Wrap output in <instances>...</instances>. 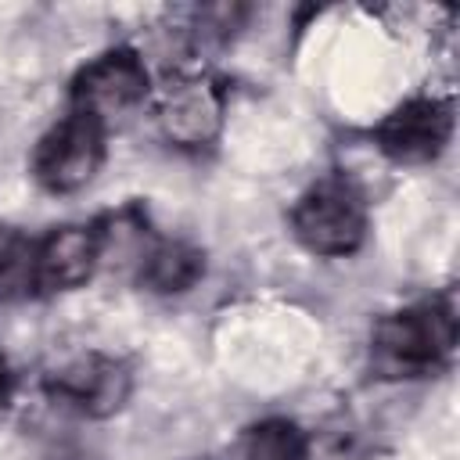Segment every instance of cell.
<instances>
[{
    "instance_id": "2",
    "label": "cell",
    "mask_w": 460,
    "mask_h": 460,
    "mask_svg": "<svg viewBox=\"0 0 460 460\" xmlns=\"http://www.w3.org/2000/svg\"><path fill=\"white\" fill-rule=\"evenodd\" d=\"M367 198L345 176L316 180L291 208V230L313 255H352L367 241Z\"/></svg>"
},
{
    "instance_id": "3",
    "label": "cell",
    "mask_w": 460,
    "mask_h": 460,
    "mask_svg": "<svg viewBox=\"0 0 460 460\" xmlns=\"http://www.w3.org/2000/svg\"><path fill=\"white\" fill-rule=\"evenodd\" d=\"M104 137H108V126H101L90 115L68 111L61 122H54L40 137V144L32 151L36 183L50 194L83 190L104 162Z\"/></svg>"
},
{
    "instance_id": "5",
    "label": "cell",
    "mask_w": 460,
    "mask_h": 460,
    "mask_svg": "<svg viewBox=\"0 0 460 460\" xmlns=\"http://www.w3.org/2000/svg\"><path fill=\"white\" fill-rule=\"evenodd\" d=\"M377 151L395 165L435 162L453 137V101L446 97H410L392 108L370 129Z\"/></svg>"
},
{
    "instance_id": "12",
    "label": "cell",
    "mask_w": 460,
    "mask_h": 460,
    "mask_svg": "<svg viewBox=\"0 0 460 460\" xmlns=\"http://www.w3.org/2000/svg\"><path fill=\"white\" fill-rule=\"evenodd\" d=\"M0 388H4V356H0Z\"/></svg>"
},
{
    "instance_id": "8",
    "label": "cell",
    "mask_w": 460,
    "mask_h": 460,
    "mask_svg": "<svg viewBox=\"0 0 460 460\" xmlns=\"http://www.w3.org/2000/svg\"><path fill=\"white\" fill-rule=\"evenodd\" d=\"M104 255V230L97 223H68L36 241L40 291H72L86 284Z\"/></svg>"
},
{
    "instance_id": "11",
    "label": "cell",
    "mask_w": 460,
    "mask_h": 460,
    "mask_svg": "<svg viewBox=\"0 0 460 460\" xmlns=\"http://www.w3.org/2000/svg\"><path fill=\"white\" fill-rule=\"evenodd\" d=\"M36 291V237L0 226V302H22Z\"/></svg>"
},
{
    "instance_id": "10",
    "label": "cell",
    "mask_w": 460,
    "mask_h": 460,
    "mask_svg": "<svg viewBox=\"0 0 460 460\" xmlns=\"http://www.w3.org/2000/svg\"><path fill=\"white\" fill-rule=\"evenodd\" d=\"M230 460H309V438L295 420L266 417L237 435Z\"/></svg>"
},
{
    "instance_id": "6",
    "label": "cell",
    "mask_w": 460,
    "mask_h": 460,
    "mask_svg": "<svg viewBox=\"0 0 460 460\" xmlns=\"http://www.w3.org/2000/svg\"><path fill=\"white\" fill-rule=\"evenodd\" d=\"M50 399H58L65 410H75L83 417H111L126 406L133 392V374L122 359L104 356V352H86L68 359L61 370L47 377Z\"/></svg>"
},
{
    "instance_id": "4",
    "label": "cell",
    "mask_w": 460,
    "mask_h": 460,
    "mask_svg": "<svg viewBox=\"0 0 460 460\" xmlns=\"http://www.w3.org/2000/svg\"><path fill=\"white\" fill-rule=\"evenodd\" d=\"M151 93V75L133 47H111L83 65L72 79V111L108 126L111 119L133 111Z\"/></svg>"
},
{
    "instance_id": "7",
    "label": "cell",
    "mask_w": 460,
    "mask_h": 460,
    "mask_svg": "<svg viewBox=\"0 0 460 460\" xmlns=\"http://www.w3.org/2000/svg\"><path fill=\"white\" fill-rule=\"evenodd\" d=\"M158 126L180 147H205L223 126V86L208 75H183L158 101Z\"/></svg>"
},
{
    "instance_id": "1",
    "label": "cell",
    "mask_w": 460,
    "mask_h": 460,
    "mask_svg": "<svg viewBox=\"0 0 460 460\" xmlns=\"http://www.w3.org/2000/svg\"><path fill=\"white\" fill-rule=\"evenodd\" d=\"M456 345V313L449 298L402 305L374 323L370 363L385 377H420L438 370Z\"/></svg>"
},
{
    "instance_id": "9",
    "label": "cell",
    "mask_w": 460,
    "mask_h": 460,
    "mask_svg": "<svg viewBox=\"0 0 460 460\" xmlns=\"http://www.w3.org/2000/svg\"><path fill=\"white\" fill-rule=\"evenodd\" d=\"M201 277H205V252L187 241H158L140 262V280L162 295L190 291Z\"/></svg>"
}]
</instances>
